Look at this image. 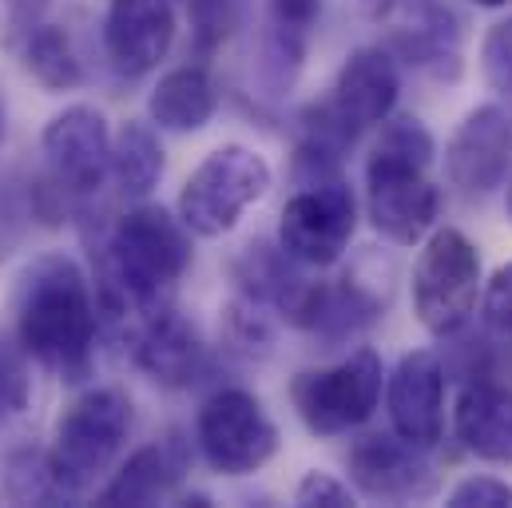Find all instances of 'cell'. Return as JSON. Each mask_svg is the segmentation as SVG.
Segmentation results:
<instances>
[{
	"label": "cell",
	"mask_w": 512,
	"mask_h": 508,
	"mask_svg": "<svg viewBox=\"0 0 512 508\" xmlns=\"http://www.w3.org/2000/svg\"><path fill=\"white\" fill-rule=\"evenodd\" d=\"M481 76L493 92L512 96V16L497 20L481 40Z\"/></svg>",
	"instance_id": "484cf974"
},
{
	"label": "cell",
	"mask_w": 512,
	"mask_h": 508,
	"mask_svg": "<svg viewBox=\"0 0 512 508\" xmlns=\"http://www.w3.org/2000/svg\"><path fill=\"white\" fill-rule=\"evenodd\" d=\"M96 298L84 270L68 254H44L20 274L16 342L28 358L64 381H80L96 350Z\"/></svg>",
	"instance_id": "6da1fadb"
},
{
	"label": "cell",
	"mask_w": 512,
	"mask_h": 508,
	"mask_svg": "<svg viewBox=\"0 0 512 508\" xmlns=\"http://www.w3.org/2000/svg\"><path fill=\"white\" fill-rule=\"evenodd\" d=\"M509 219H512V183H509Z\"/></svg>",
	"instance_id": "e575fe53"
},
{
	"label": "cell",
	"mask_w": 512,
	"mask_h": 508,
	"mask_svg": "<svg viewBox=\"0 0 512 508\" xmlns=\"http://www.w3.org/2000/svg\"><path fill=\"white\" fill-rule=\"evenodd\" d=\"M8 497L12 501H32V505H52V501H68V493L60 489L48 453H16L8 461Z\"/></svg>",
	"instance_id": "603a6c76"
},
{
	"label": "cell",
	"mask_w": 512,
	"mask_h": 508,
	"mask_svg": "<svg viewBox=\"0 0 512 508\" xmlns=\"http://www.w3.org/2000/svg\"><path fill=\"white\" fill-rule=\"evenodd\" d=\"M401 4H405V0H362V12H366L370 20H385V16H393Z\"/></svg>",
	"instance_id": "1f68e13d"
},
{
	"label": "cell",
	"mask_w": 512,
	"mask_h": 508,
	"mask_svg": "<svg viewBox=\"0 0 512 508\" xmlns=\"http://www.w3.org/2000/svg\"><path fill=\"white\" fill-rule=\"evenodd\" d=\"M453 433L457 441L493 465L512 461V393L501 381L473 378L453 405Z\"/></svg>",
	"instance_id": "e0dca14e"
},
{
	"label": "cell",
	"mask_w": 512,
	"mask_h": 508,
	"mask_svg": "<svg viewBox=\"0 0 512 508\" xmlns=\"http://www.w3.org/2000/svg\"><path fill=\"white\" fill-rule=\"evenodd\" d=\"M108 171H112V179H116V187L124 195H131V199L147 195L163 179V147H159L155 131L147 124H139V120L120 127V135L112 139Z\"/></svg>",
	"instance_id": "7402d4cb"
},
{
	"label": "cell",
	"mask_w": 512,
	"mask_h": 508,
	"mask_svg": "<svg viewBox=\"0 0 512 508\" xmlns=\"http://www.w3.org/2000/svg\"><path fill=\"white\" fill-rule=\"evenodd\" d=\"M187 473V445L179 437L151 441L116 473V481L100 493V505H155L167 501Z\"/></svg>",
	"instance_id": "d6986e66"
},
{
	"label": "cell",
	"mask_w": 512,
	"mask_h": 508,
	"mask_svg": "<svg viewBox=\"0 0 512 508\" xmlns=\"http://www.w3.org/2000/svg\"><path fill=\"white\" fill-rule=\"evenodd\" d=\"M24 68L28 76L48 88V92H68V88H80L84 84V68H80V56L72 48V36L60 28V24H28L24 28Z\"/></svg>",
	"instance_id": "44dd1931"
},
{
	"label": "cell",
	"mask_w": 512,
	"mask_h": 508,
	"mask_svg": "<svg viewBox=\"0 0 512 508\" xmlns=\"http://www.w3.org/2000/svg\"><path fill=\"white\" fill-rule=\"evenodd\" d=\"M481 318L493 334L512 338V262L497 266L481 290Z\"/></svg>",
	"instance_id": "83f0119b"
},
{
	"label": "cell",
	"mask_w": 512,
	"mask_h": 508,
	"mask_svg": "<svg viewBox=\"0 0 512 508\" xmlns=\"http://www.w3.org/2000/svg\"><path fill=\"white\" fill-rule=\"evenodd\" d=\"M219 112V84L211 80L207 68L199 64H183L171 68L167 76H159V84L147 96V116L159 131H203Z\"/></svg>",
	"instance_id": "ac0fdd59"
},
{
	"label": "cell",
	"mask_w": 512,
	"mask_h": 508,
	"mask_svg": "<svg viewBox=\"0 0 512 508\" xmlns=\"http://www.w3.org/2000/svg\"><path fill=\"white\" fill-rule=\"evenodd\" d=\"M270 163L255 147H215L179 191V223L199 239H223L270 191Z\"/></svg>",
	"instance_id": "5b68a950"
},
{
	"label": "cell",
	"mask_w": 512,
	"mask_h": 508,
	"mask_svg": "<svg viewBox=\"0 0 512 508\" xmlns=\"http://www.w3.org/2000/svg\"><path fill=\"white\" fill-rule=\"evenodd\" d=\"M512 167V116L497 104L473 108L445 143V179L465 199L493 195Z\"/></svg>",
	"instance_id": "8fae6325"
},
{
	"label": "cell",
	"mask_w": 512,
	"mask_h": 508,
	"mask_svg": "<svg viewBox=\"0 0 512 508\" xmlns=\"http://www.w3.org/2000/svg\"><path fill=\"white\" fill-rule=\"evenodd\" d=\"M401 56L413 68H425L433 76H457L461 68V32H457V16L441 4H425L413 20L409 32L397 36Z\"/></svg>",
	"instance_id": "ffe728a7"
},
{
	"label": "cell",
	"mask_w": 512,
	"mask_h": 508,
	"mask_svg": "<svg viewBox=\"0 0 512 508\" xmlns=\"http://www.w3.org/2000/svg\"><path fill=\"white\" fill-rule=\"evenodd\" d=\"M44 163L52 171V183L68 195H92L112 163V131L100 108L72 104L60 116H52L40 135Z\"/></svg>",
	"instance_id": "30bf717a"
},
{
	"label": "cell",
	"mask_w": 512,
	"mask_h": 508,
	"mask_svg": "<svg viewBox=\"0 0 512 508\" xmlns=\"http://www.w3.org/2000/svg\"><path fill=\"white\" fill-rule=\"evenodd\" d=\"M413 314L437 334L453 338L477 310L481 294V254L457 227L429 231L425 247L413 262Z\"/></svg>",
	"instance_id": "8992f818"
},
{
	"label": "cell",
	"mask_w": 512,
	"mask_h": 508,
	"mask_svg": "<svg viewBox=\"0 0 512 508\" xmlns=\"http://www.w3.org/2000/svg\"><path fill=\"white\" fill-rule=\"evenodd\" d=\"M469 4H477V8H505L512 0H469Z\"/></svg>",
	"instance_id": "d6a6232c"
},
{
	"label": "cell",
	"mask_w": 512,
	"mask_h": 508,
	"mask_svg": "<svg viewBox=\"0 0 512 508\" xmlns=\"http://www.w3.org/2000/svg\"><path fill=\"white\" fill-rule=\"evenodd\" d=\"M294 505H322V508H350L354 505V489L342 485L338 477L330 473H306L294 489Z\"/></svg>",
	"instance_id": "f546056e"
},
{
	"label": "cell",
	"mask_w": 512,
	"mask_h": 508,
	"mask_svg": "<svg viewBox=\"0 0 512 508\" xmlns=\"http://www.w3.org/2000/svg\"><path fill=\"white\" fill-rule=\"evenodd\" d=\"M433 155L429 127L417 116H401L382 124L366 159V215L374 231L397 247L421 243L441 215V191L429 175Z\"/></svg>",
	"instance_id": "3957f363"
},
{
	"label": "cell",
	"mask_w": 512,
	"mask_h": 508,
	"mask_svg": "<svg viewBox=\"0 0 512 508\" xmlns=\"http://www.w3.org/2000/svg\"><path fill=\"white\" fill-rule=\"evenodd\" d=\"M453 508H512V485L497 481V477H465L453 493H449Z\"/></svg>",
	"instance_id": "f1b7e54d"
},
{
	"label": "cell",
	"mask_w": 512,
	"mask_h": 508,
	"mask_svg": "<svg viewBox=\"0 0 512 508\" xmlns=\"http://www.w3.org/2000/svg\"><path fill=\"white\" fill-rule=\"evenodd\" d=\"M191 266V231L171 211L143 203L116 219L100 247V298L112 314H151Z\"/></svg>",
	"instance_id": "7a4b0ae2"
},
{
	"label": "cell",
	"mask_w": 512,
	"mask_h": 508,
	"mask_svg": "<svg viewBox=\"0 0 512 508\" xmlns=\"http://www.w3.org/2000/svg\"><path fill=\"white\" fill-rule=\"evenodd\" d=\"M4 8H8V16L16 20V24H36L40 20V12L48 8V0H4Z\"/></svg>",
	"instance_id": "4dcf8cb0"
},
{
	"label": "cell",
	"mask_w": 512,
	"mask_h": 508,
	"mask_svg": "<svg viewBox=\"0 0 512 508\" xmlns=\"http://www.w3.org/2000/svg\"><path fill=\"white\" fill-rule=\"evenodd\" d=\"M191 8V28H195V48L215 52L239 24V4L235 0H187Z\"/></svg>",
	"instance_id": "d4e9b609"
},
{
	"label": "cell",
	"mask_w": 512,
	"mask_h": 508,
	"mask_svg": "<svg viewBox=\"0 0 512 508\" xmlns=\"http://www.w3.org/2000/svg\"><path fill=\"white\" fill-rule=\"evenodd\" d=\"M358 231V199L334 175L302 183L278 215V247L298 266H334Z\"/></svg>",
	"instance_id": "9c48e42d"
},
{
	"label": "cell",
	"mask_w": 512,
	"mask_h": 508,
	"mask_svg": "<svg viewBox=\"0 0 512 508\" xmlns=\"http://www.w3.org/2000/svg\"><path fill=\"white\" fill-rule=\"evenodd\" d=\"M0 139H4V108H0Z\"/></svg>",
	"instance_id": "836d02e7"
},
{
	"label": "cell",
	"mask_w": 512,
	"mask_h": 508,
	"mask_svg": "<svg viewBox=\"0 0 512 508\" xmlns=\"http://www.w3.org/2000/svg\"><path fill=\"white\" fill-rule=\"evenodd\" d=\"M382 385V358L374 350H358L338 366L298 374L290 381V401L314 437H342L378 413Z\"/></svg>",
	"instance_id": "52a82bcc"
},
{
	"label": "cell",
	"mask_w": 512,
	"mask_h": 508,
	"mask_svg": "<svg viewBox=\"0 0 512 508\" xmlns=\"http://www.w3.org/2000/svg\"><path fill=\"white\" fill-rule=\"evenodd\" d=\"M318 4L322 0H270V16H274V60L278 64L290 60L298 68L306 32L318 20Z\"/></svg>",
	"instance_id": "cb8c5ba5"
},
{
	"label": "cell",
	"mask_w": 512,
	"mask_h": 508,
	"mask_svg": "<svg viewBox=\"0 0 512 508\" xmlns=\"http://www.w3.org/2000/svg\"><path fill=\"white\" fill-rule=\"evenodd\" d=\"M350 481L370 501H417L437 489L425 449L397 433H374L350 449Z\"/></svg>",
	"instance_id": "9a60e30c"
},
{
	"label": "cell",
	"mask_w": 512,
	"mask_h": 508,
	"mask_svg": "<svg viewBox=\"0 0 512 508\" xmlns=\"http://www.w3.org/2000/svg\"><path fill=\"white\" fill-rule=\"evenodd\" d=\"M397 92H401L397 60L378 44H366V48L346 56V64H342L322 112L350 139H358L362 131L382 127L389 120V112L397 104Z\"/></svg>",
	"instance_id": "7c38bea8"
},
{
	"label": "cell",
	"mask_w": 512,
	"mask_h": 508,
	"mask_svg": "<svg viewBox=\"0 0 512 508\" xmlns=\"http://www.w3.org/2000/svg\"><path fill=\"white\" fill-rule=\"evenodd\" d=\"M24 346L0 338V417H12L28 405V366Z\"/></svg>",
	"instance_id": "4316f807"
},
{
	"label": "cell",
	"mask_w": 512,
	"mask_h": 508,
	"mask_svg": "<svg viewBox=\"0 0 512 508\" xmlns=\"http://www.w3.org/2000/svg\"><path fill=\"white\" fill-rule=\"evenodd\" d=\"M175 44V8L171 0H112L104 16V52L112 68L139 80L159 68Z\"/></svg>",
	"instance_id": "5bb4252c"
},
{
	"label": "cell",
	"mask_w": 512,
	"mask_h": 508,
	"mask_svg": "<svg viewBox=\"0 0 512 508\" xmlns=\"http://www.w3.org/2000/svg\"><path fill=\"white\" fill-rule=\"evenodd\" d=\"M389 425L401 441L433 449L445 433V366L433 350H409L385 378Z\"/></svg>",
	"instance_id": "4fadbf2b"
},
{
	"label": "cell",
	"mask_w": 512,
	"mask_h": 508,
	"mask_svg": "<svg viewBox=\"0 0 512 508\" xmlns=\"http://www.w3.org/2000/svg\"><path fill=\"white\" fill-rule=\"evenodd\" d=\"M131 433V401L120 389H88L80 393L56 421V437L48 449L52 473L68 497H80L96 477L112 469Z\"/></svg>",
	"instance_id": "277c9868"
},
{
	"label": "cell",
	"mask_w": 512,
	"mask_h": 508,
	"mask_svg": "<svg viewBox=\"0 0 512 508\" xmlns=\"http://www.w3.org/2000/svg\"><path fill=\"white\" fill-rule=\"evenodd\" d=\"M195 441L223 477H251L278 453V429L247 389H219L195 417Z\"/></svg>",
	"instance_id": "ba28073f"
},
{
	"label": "cell",
	"mask_w": 512,
	"mask_h": 508,
	"mask_svg": "<svg viewBox=\"0 0 512 508\" xmlns=\"http://www.w3.org/2000/svg\"><path fill=\"white\" fill-rule=\"evenodd\" d=\"M207 358V346L191 318H183L171 306H159L143 314V326L135 334V366L163 389H187L199 378Z\"/></svg>",
	"instance_id": "2e32d148"
}]
</instances>
